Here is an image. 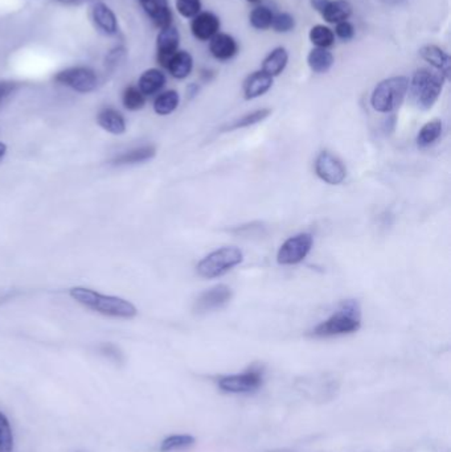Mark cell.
Returning a JSON list of instances; mask_svg holds the SVG:
<instances>
[{
  "mask_svg": "<svg viewBox=\"0 0 451 452\" xmlns=\"http://www.w3.org/2000/svg\"><path fill=\"white\" fill-rule=\"evenodd\" d=\"M273 87V77L258 71L247 75L244 82V97L245 100H254L267 93Z\"/></svg>",
  "mask_w": 451,
  "mask_h": 452,
  "instance_id": "cell-17",
  "label": "cell"
},
{
  "mask_svg": "<svg viewBox=\"0 0 451 452\" xmlns=\"http://www.w3.org/2000/svg\"><path fill=\"white\" fill-rule=\"evenodd\" d=\"M213 77H215V73L212 71H209V69H203L202 71V78H203V81H205V82L212 81Z\"/></svg>",
  "mask_w": 451,
  "mask_h": 452,
  "instance_id": "cell-41",
  "label": "cell"
},
{
  "mask_svg": "<svg viewBox=\"0 0 451 452\" xmlns=\"http://www.w3.org/2000/svg\"><path fill=\"white\" fill-rule=\"evenodd\" d=\"M272 28L278 33H289L295 28V19L288 12H279L273 17Z\"/></svg>",
  "mask_w": 451,
  "mask_h": 452,
  "instance_id": "cell-34",
  "label": "cell"
},
{
  "mask_svg": "<svg viewBox=\"0 0 451 452\" xmlns=\"http://www.w3.org/2000/svg\"><path fill=\"white\" fill-rule=\"evenodd\" d=\"M125 55H126V51L123 46H116L113 51L109 52L107 59H106V65L110 68L116 66V64H119V61L125 57Z\"/></svg>",
  "mask_w": 451,
  "mask_h": 452,
  "instance_id": "cell-37",
  "label": "cell"
},
{
  "mask_svg": "<svg viewBox=\"0 0 451 452\" xmlns=\"http://www.w3.org/2000/svg\"><path fill=\"white\" fill-rule=\"evenodd\" d=\"M176 10L186 19H193L202 12L200 0H176Z\"/></svg>",
  "mask_w": 451,
  "mask_h": 452,
  "instance_id": "cell-33",
  "label": "cell"
},
{
  "mask_svg": "<svg viewBox=\"0 0 451 452\" xmlns=\"http://www.w3.org/2000/svg\"><path fill=\"white\" fill-rule=\"evenodd\" d=\"M166 82H167L166 74L163 73L160 69L151 68L141 74L139 81H138V89L145 94V97L154 96L164 88Z\"/></svg>",
  "mask_w": 451,
  "mask_h": 452,
  "instance_id": "cell-18",
  "label": "cell"
},
{
  "mask_svg": "<svg viewBox=\"0 0 451 452\" xmlns=\"http://www.w3.org/2000/svg\"><path fill=\"white\" fill-rule=\"evenodd\" d=\"M14 451V435L12 428L7 417L0 413V452Z\"/></svg>",
  "mask_w": 451,
  "mask_h": 452,
  "instance_id": "cell-32",
  "label": "cell"
},
{
  "mask_svg": "<svg viewBox=\"0 0 451 452\" xmlns=\"http://www.w3.org/2000/svg\"><path fill=\"white\" fill-rule=\"evenodd\" d=\"M315 172L327 184L339 186L347 176V168L337 156L328 151H321L315 161Z\"/></svg>",
  "mask_w": 451,
  "mask_h": 452,
  "instance_id": "cell-9",
  "label": "cell"
},
{
  "mask_svg": "<svg viewBox=\"0 0 451 452\" xmlns=\"http://www.w3.org/2000/svg\"><path fill=\"white\" fill-rule=\"evenodd\" d=\"M180 103V96L176 90H167L159 94L154 101V110L159 116H168L174 113Z\"/></svg>",
  "mask_w": 451,
  "mask_h": 452,
  "instance_id": "cell-25",
  "label": "cell"
},
{
  "mask_svg": "<svg viewBox=\"0 0 451 452\" xmlns=\"http://www.w3.org/2000/svg\"><path fill=\"white\" fill-rule=\"evenodd\" d=\"M362 327V308L357 300L347 299L340 303L339 309L327 320L321 321L312 331L314 337H334L349 335Z\"/></svg>",
  "mask_w": 451,
  "mask_h": 452,
  "instance_id": "cell-1",
  "label": "cell"
},
{
  "mask_svg": "<svg viewBox=\"0 0 451 452\" xmlns=\"http://www.w3.org/2000/svg\"><path fill=\"white\" fill-rule=\"evenodd\" d=\"M180 33L174 24L159 30L157 37V60L160 66L166 69L167 62L179 51Z\"/></svg>",
  "mask_w": 451,
  "mask_h": 452,
  "instance_id": "cell-11",
  "label": "cell"
},
{
  "mask_svg": "<svg viewBox=\"0 0 451 452\" xmlns=\"http://www.w3.org/2000/svg\"><path fill=\"white\" fill-rule=\"evenodd\" d=\"M17 87L15 81H0V106L14 94Z\"/></svg>",
  "mask_w": 451,
  "mask_h": 452,
  "instance_id": "cell-36",
  "label": "cell"
},
{
  "mask_svg": "<svg viewBox=\"0 0 451 452\" xmlns=\"http://www.w3.org/2000/svg\"><path fill=\"white\" fill-rule=\"evenodd\" d=\"M102 354H105L106 357L114 360L116 363L122 361V353L121 350L116 348V345L113 344H103L101 347Z\"/></svg>",
  "mask_w": 451,
  "mask_h": 452,
  "instance_id": "cell-38",
  "label": "cell"
},
{
  "mask_svg": "<svg viewBox=\"0 0 451 452\" xmlns=\"http://www.w3.org/2000/svg\"><path fill=\"white\" fill-rule=\"evenodd\" d=\"M61 4H67V6H72V4H77L80 0H56Z\"/></svg>",
  "mask_w": 451,
  "mask_h": 452,
  "instance_id": "cell-43",
  "label": "cell"
},
{
  "mask_svg": "<svg viewBox=\"0 0 451 452\" xmlns=\"http://www.w3.org/2000/svg\"><path fill=\"white\" fill-rule=\"evenodd\" d=\"M308 36H310V42L317 48L328 49L335 43L334 30L323 24H318V26L312 27Z\"/></svg>",
  "mask_w": 451,
  "mask_h": 452,
  "instance_id": "cell-28",
  "label": "cell"
},
{
  "mask_svg": "<svg viewBox=\"0 0 451 452\" xmlns=\"http://www.w3.org/2000/svg\"><path fill=\"white\" fill-rule=\"evenodd\" d=\"M335 33L340 40L348 42V40H352L353 36H355V28H353V26L349 23L348 20H346V21H340V23L336 24Z\"/></svg>",
  "mask_w": 451,
  "mask_h": 452,
  "instance_id": "cell-35",
  "label": "cell"
},
{
  "mask_svg": "<svg viewBox=\"0 0 451 452\" xmlns=\"http://www.w3.org/2000/svg\"><path fill=\"white\" fill-rule=\"evenodd\" d=\"M97 122L105 132L110 134L121 135L126 132V120L116 109L112 107L102 109L97 116Z\"/></svg>",
  "mask_w": 451,
  "mask_h": 452,
  "instance_id": "cell-19",
  "label": "cell"
},
{
  "mask_svg": "<svg viewBox=\"0 0 451 452\" xmlns=\"http://www.w3.org/2000/svg\"><path fill=\"white\" fill-rule=\"evenodd\" d=\"M273 17H274V14L269 7L258 6L250 12L249 21L254 30H266L272 28Z\"/></svg>",
  "mask_w": 451,
  "mask_h": 452,
  "instance_id": "cell-27",
  "label": "cell"
},
{
  "mask_svg": "<svg viewBox=\"0 0 451 452\" xmlns=\"http://www.w3.org/2000/svg\"><path fill=\"white\" fill-rule=\"evenodd\" d=\"M232 299V290L225 284H218L204 291L195 303V311L197 314H206L220 309L228 305Z\"/></svg>",
  "mask_w": 451,
  "mask_h": 452,
  "instance_id": "cell-10",
  "label": "cell"
},
{
  "mask_svg": "<svg viewBox=\"0 0 451 452\" xmlns=\"http://www.w3.org/2000/svg\"><path fill=\"white\" fill-rule=\"evenodd\" d=\"M6 152H7V146L0 142V159L6 155Z\"/></svg>",
  "mask_w": 451,
  "mask_h": 452,
  "instance_id": "cell-44",
  "label": "cell"
},
{
  "mask_svg": "<svg viewBox=\"0 0 451 452\" xmlns=\"http://www.w3.org/2000/svg\"><path fill=\"white\" fill-rule=\"evenodd\" d=\"M307 64L314 73H327L334 65V56L328 49L314 48L307 56Z\"/></svg>",
  "mask_w": 451,
  "mask_h": 452,
  "instance_id": "cell-22",
  "label": "cell"
},
{
  "mask_svg": "<svg viewBox=\"0 0 451 452\" xmlns=\"http://www.w3.org/2000/svg\"><path fill=\"white\" fill-rule=\"evenodd\" d=\"M199 91H200V87L197 84H189L188 88H187V94H188L189 98H193L195 96H197Z\"/></svg>",
  "mask_w": 451,
  "mask_h": 452,
  "instance_id": "cell-40",
  "label": "cell"
},
{
  "mask_svg": "<svg viewBox=\"0 0 451 452\" xmlns=\"http://www.w3.org/2000/svg\"><path fill=\"white\" fill-rule=\"evenodd\" d=\"M448 78L439 72L418 69L409 81V94L412 101L421 110H429L438 101Z\"/></svg>",
  "mask_w": 451,
  "mask_h": 452,
  "instance_id": "cell-3",
  "label": "cell"
},
{
  "mask_svg": "<svg viewBox=\"0 0 451 452\" xmlns=\"http://www.w3.org/2000/svg\"><path fill=\"white\" fill-rule=\"evenodd\" d=\"M71 296L80 305L113 318L130 319L136 315V308L129 300L118 296L102 295L85 287H73Z\"/></svg>",
  "mask_w": 451,
  "mask_h": 452,
  "instance_id": "cell-2",
  "label": "cell"
},
{
  "mask_svg": "<svg viewBox=\"0 0 451 452\" xmlns=\"http://www.w3.org/2000/svg\"><path fill=\"white\" fill-rule=\"evenodd\" d=\"M55 81L78 93H90L98 87V75L89 66H72L60 71Z\"/></svg>",
  "mask_w": 451,
  "mask_h": 452,
  "instance_id": "cell-6",
  "label": "cell"
},
{
  "mask_svg": "<svg viewBox=\"0 0 451 452\" xmlns=\"http://www.w3.org/2000/svg\"><path fill=\"white\" fill-rule=\"evenodd\" d=\"M352 15V6L348 0H330L326 10L321 12V17L331 24L348 20Z\"/></svg>",
  "mask_w": 451,
  "mask_h": 452,
  "instance_id": "cell-23",
  "label": "cell"
},
{
  "mask_svg": "<svg viewBox=\"0 0 451 452\" xmlns=\"http://www.w3.org/2000/svg\"><path fill=\"white\" fill-rule=\"evenodd\" d=\"M122 103L125 109L130 111H138L145 105V96L138 87H127L122 93Z\"/></svg>",
  "mask_w": 451,
  "mask_h": 452,
  "instance_id": "cell-30",
  "label": "cell"
},
{
  "mask_svg": "<svg viewBox=\"0 0 451 452\" xmlns=\"http://www.w3.org/2000/svg\"><path fill=\"white\" fill-rule=\"evenodd\" d=\"M270 114H272V110L270 109L256 110V111H253L250 114H247V116H244V117L234 120L233 125H231L228 127V130H238V129H244V127H249V126L257 125V123H260L262 120H265Z\"/></svg>",
  "mask_w": 451,
  "mask_h": 452,
  "instance_id": "cell-31",
  "label": "cell"
},
{
  "mask_svg": "<svg viewBox=\"0 0 451 452\" xmlns=\"http://www.w3.org/2000/svg\"><path fill=\"white\" fill-rule=\"evenodd\" d=\"M314 238L310 233H299L286 239L276 253V261L283 266H292L305 261L311 251Z\"/></svg>",
  "mask_w": 451,
  "mask_h": 452,
  "instance_id": "cell-7",
  "label": "cell"
},
{
  "mask_svg": "<svg viewBox=\"0 0 451 452\" xmlns=\"http://www.w3.org/2000/svg\"><path fill=\"white\" fill-rule=\"evenodd\" d=\"M310 3H311V7L321 15V12H323V11L326 10V7L328 6L330 0H310Z\"/></svg>",
  "mask_w": 451,
  "mask_h": 452,
  "instance_id": "cell-39",
  "label": "cell"
},
{
  "mask_svg": "<svg viewBox=\"0 0 451 452\" xmlns=\"http://www.w3.org/2000/svg\"><path fill=\"white\" fill-rule=\"evenodd\" d=\"M242 260L244 254L240 248L233 246L218 248L199 262L196 267L197 274L205 279L221 277L242 262Z\"/></svg>",
  "mask_w": 451,
  "mask_h": 452,
  "instance_id": "cell-5",
  "label": "cell"
},
{
  "mask_svg": "<svg viewBox=\"0 0 451 452\" xmlns=\"http://www.w3.org/2000/svg\"><path fill=\"white\" fill-rule=\"evenodd\" d=\"M155 148L152 146H143L134 148L130 151H126L121 155H118L116 159L113 161L116 165H123V164H136V163H143V161H150L155 156Z\"/></svg>",
  "mask_w": 451,
  "mask_h": 452,
  "instance_id": "cell-24",
  "label": "cell"
},
{
  "mask_svg": "<svg viewBox=\"0 0 451 452\" xmlns=\"http://www.w3.org/2000/svg\"><path fill=\"white\" fill-rule=\"evenodd\" d=\"M442 122L439 119H434L427 122L426 125L422 126L421 130L417 135V146L420 148H426L436 143L438 138L442 134Z\"/></svg>",
  "mask_w": 451,
  "mask_h": 452,
  "instance_id": "cell-26",
  "label": "cell"
},
{
  "mask_svg": "<svg viewBox=\"0 0 451 452\" xmlns=\"http://www.w3.org/2000/svg\"><path fill=\"white\" fill-rule=\"evenodd\" d=\"M209 52L218 61H228L238 53V44L231 35L218 32L209 40Z\"/></svg>",
  "mask_w": 451,
  "mask_h": 452,
  "instance_id": "cell-15",
  "label": "cell"
},
{
  "mask_svg": "<svg viewBox=\"0 0 451 452\" xmlns=\"http://www.w3.org/2000/svg\"><path fill=\"white\" fill-rule=\"evenodd\" d=\"M91 19L96 28L106 36H116L119 30L116 12L106 3L98 1L93 6Z\"/></svg>",
  "mask_w": 451,
  "mask_h": 452,
  "instance_id": "cell-12",
  "label": "cell"
},
{
  "mask_svg": "<svg viewBox=\"0 0 451 452\" xmlns=\"http://www.w3.org/2000/svg\"><path fill=\"white\" fill-rule=\"evenodd\" d=\"M409 89V78L394 75L378 84L371 96V105L378 113H392L404 102Z\"/></svg>",
  "mask_w": 451,
  "mask_h": 452,
  "instance_id": "cell-4",
  "label": "cell"
},
{
  "mask_svg": "<svg viewBox=\"0 0 451 452\" xmlns=\"http://www.w3.org/2000/svg\"><path fill=\"white\" fill-rule=\"evenodd\" d=\"M378 1H381L384 4H388V6H398V4L404 3L405 0H378Z\"/></svg>",
  "mask_w": 451,
  "mask_h": 452,
  "instance_id": "cell-42",
  "label": "cell"
},
{
  "mask_svg": "<svg viewBox=\"0 0 451 452\" xmlns=\"http://www.w3.org/2000/svg\"><path fill=\"white\" fill-rule=\"evenodd\" d=\"M220 30V19L213 12H200L195 16L191 23V32L195 39L208 42Z\"/></svg>",
  "mask_w": 451,
  "mask_h": 452,
  "instance_id": "cell-14",
  "label": "cell"
},
{
  "mask_svg": "<svg viewBox=\"0 0 451 452\" xmlns=\"http://www.w3.org/2000/svg\"><path fill=\"white\" fill-rule=\"evenodd\" d=\"M193 444H195V437L187 435V434H177V435L166 437L160 444V451H182V450L189 449Z\"/></svg>",
  "mask_w": 451,
  "mask_h": 452,
  "instance_id": "cell-29",
  "label": "cell"
},
{
  "mask_svg": "<svg viewBox=\"0 0 451 452\" xmlns=\"http://www.w3.org/2000/svg\"><path fill=\"white\" fill-rule=\"evenodd\" d=\"M247 1H249V3H258L260 0H247Z\"/></svg>",
  "mask_w": 451,
  "mask_h": 452,
  "instance_id": "cell-45",
  "label": "cell"
},
{
  "mask_svg": "<svg viewBox=\"0 0 451 452\" xmlns=\"http://www.w3.org/2000/svg\"><path fill=\"white\" fill-rule=\"evenodd\" d=\"M145 15L159 28H167L173 26L174 15L168 0H139Z\"/></svg>",
  "mask_w": 451,
  "mask_h": 452,
  "instance_id": "cell-13",
  "label": "cell"
},
{
  "mask_svg": "<svg viewBox=\"0 0 451 452\" xmlns=\"http://www.w3.org/2000/svg\"><path fill=\"white\" fill-rule=\"evenodd\" d=\"M420 56L430 64L436 72L443 74L448 80L450 75V56L438 45H425L420 49Z\"/></svg>",
  "mask_w": 451,
  "mask_h": 452,
  "instance_id": "cell-16",
  "label": "cell"
},
{
  "mask_svg": "<svg viewBox=\"0 0 451 452\" xmlns=\"http://www.w3.org/2000/svg\"><path fill=\"white\" fill-rule=\"evenodd\" d=\"M166 69L176 80H184L193 69V59L187 51H177L167 62Z\"/></svg>",
  "mask_w": 451,
  "mask_h": 452,
  "instance_id": "cell-21",
  "label": "cell"
},
{
  "mask_svg": "<svg viewBox=\"0 0 451 452\" xmlns=\"http://www.w3.org/2000/svg\"><path fill=\"white\" fill-rule=\"evenodd\" d=\"M289 62V52L283 46H278L273 49L267 57L262 62V71L270 77H276L282 73Z\"/></svg>",
  "mask_w": 451,
  "mask_h": 452,
  "instance_id": "cell-20",
  "label": "cell"
},
{
  "mask_svg": "<svg viewBox=\"0 0 451 452\" xmlns=\"http://www.w3.org/2000/svg\"><path fill=\"white\" fill-rule=\"evenodd\" d=\"M262 382H263L262 370L251 368L240 374L221 377L218 379V388L225 393H253L261 388Z\"/></svg>",
  "mask_w": 451,
  "mask_h": 452,
  "instance_id": "cell-8",
  "label": "cell"
}]
</instances>
